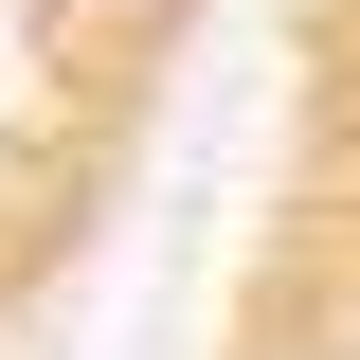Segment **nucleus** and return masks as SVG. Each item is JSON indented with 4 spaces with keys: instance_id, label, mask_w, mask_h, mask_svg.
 Wrapping results in <instances>:
<instances>
[{
    "instance_id": "nucleus-2",
    "label": "nucleus",
    "mask_w": 360,
    "mask_h": 360,
    "mask_svg": "<svg viewBox=\"0 0 360 360\" xmlns=\"http://www.w3.org/2000/svg\"><path fill=\"white\" fill-rule=\"evenodd\" d=\"M180 360H360V0L270 18V108H252Z\"/></svg>"
},
{
    "instance_id": "nucleus-1",
    "label": "nucleus",
    "mask_w": 360,
    "mask_h": 360,
    "mask_svg": "<svg viewBox=\"0 0 360 360\" xmlns=\"http://www.w3.org/2000/svg\"><path fill=\"white\" fill-rule=\"evenodd\" d=\"M234 0H0V342L162 180Z\"/></svg>"
}]
</instances>
